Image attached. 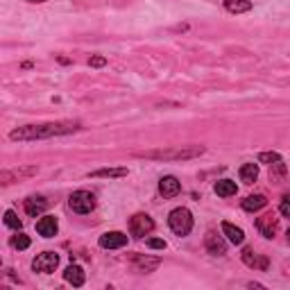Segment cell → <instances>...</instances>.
Returning <instances> with one entry per match:
<instances>
[{"mask_svg": "<svg viewBox=\"0 0 290 290\" xmlns=\"http://www.w3.org/2000/svg\"><path fill=\"white\" fill-rule=\"evenodd\" d=\"M80 123L73 120H57V123H43V125H25L18 129L9 131L12 141H41V139H52V136H66L80 129Z\"/></svg>", "mask_w": 290, "mask_h": 290, "instance_id": "cell-1", "label": "cell"}, {"mask_svg": "<svg viewBox=\"0 0 290 290\" xmlns=\"http://www.w3.org/2000/svg\"><path fill=\"white\" fill-rule=\"evenodd\" d=\"M204 154V145H179V147H164V150H147L134 152V156L147 161H188Z\"/></svg>", "mask_w": 290, "mask_h": 290, "instance_id": "cell-2", "label": "cell"}, {"mask_svg": "<svg viewBox=\"0 0 290 290\" xmlns=\"http://www.w3.org/2000/svg\"><path fill=\"white\" fill-rule=\"evenodd\" d=\"M168 225H170L172 233H177V236H188V233L193 231V216H191V211L184 208V206L172 208L170 216H168Z\"/></svg>", "mask_w": 290, "mask_h": 290, "instance_id": "cell-3", "label": "cell"}, {"mask_svg": "<svg viewBox=\"0 0 290 290\" xmlns=\"http://www.w3.org/2000/svg\"><path fill=\"white\" fill-rule=\"evenodd\" d=\"M68 206L80 216H86V213H91L95 208V195L89 191H75L68 197Z\"/></svg>", "mask_w": 290, "mask_h": 290, "instance_id": "cell-4", "label": "cell"}, {"mask_svg": "<svg viewBox=\"0 0 290 290\" xmlns=\"http://www.w3.org/2000/svg\"><path fill=\"white\" fill-rule=\"evenodd\" d=\"M154 229V220H152L147 213H136L129 218V233L134 238H143Z\"/></svg>", "mask_w": 290, "mask_h": 290, "instance_id": "cell-5", "label": "cell"}, {"mask_svg": "<svg viewBox=\"0 0 290 290\" xmlns=\"http://www.w3.org/2000/svg\"><path fill=\"white\" fill-rule=\"evenodd\" d=\"M57 266H59V254L57 252H43L32 261V270L34 272H41V274L55 272Z\"/></svg>", "mask_w": 290, "mask_h": 290, "instance_id": "cell-6", "label": "cell"}, {"mask_svg": "<svg viewBox=\"0 0 290 290\" xmlns=\"http://www.w3.org/2000/svg\"><path fill=\"white\" fill-rule=\"evenodd\" d=\"M256 229L261 231L263 238L272 241V238L277 236V231H279V218L274 216V213H266V216H261L256 220Z\"/></svg>", "mask_w": 290, "mask_h": 290, "instance_id": "cell-7", "label": "cell"}, {"mask_svg": "<svg viewBox=\"0 0 290 290\" xmlns=\"http://www.w3.org/2000/svg\"><path fill=\"white\" fill-rule=\"evenodd\" d=\"M204 245H206V249H208V254H213V256H225V254H227V243H225V238L218 236L213 229H211V231H206Z\"/></svg>", "mask_w": 290, "mask_h": 290, "instance_id": "cell-8", "label": "cell"}, {"mask_svg": "<svg viewBox=\"0 0 290 290\" xmlns=\"http://www.w3.org/2000/svg\"><path fill=\"white\" fill-rule=\"evenodd\" d=\"M100 247L102 249H120L127 245V236L123 231H107L100 236Z\"/></svg>", "mask_w": 290, "mask_h": 290, "instance_id": "cell-9", "label": "cell"}, {"mask_svg": "<svg viewBox=\"0 0 290 290\" xmlns=\"http://www.w3.org/2000/svg\"><path fill=\"white\" fill-rule=\"evenodd\" d=\"M23 208H25V213H28L30 218H39L45 208H48V200L41 197V195H30L28 200L23 202Z\"/></svg>", "mask_w": 290, "mask_h": 290, "instance_id": "cell-10", "label": "cell"}, {"mask_svg": "<svg viewBox=\"0 0 290 290\" xmlns=\"http://www.w3.org/2000/svg\"><path fill=\"white\" fill-rule=\"evenodd\" d=\"M179 191H181V184H179V179L177 177H172V175H166V177H161V181H159V193L164 197H175V195H179Z\"/></svg>", "mask_w": 290, "mask_h": 290, "instance_id": "cell-11", "label": "cell"}, {"mask_svg": "<svg viewBox=\"0 0 290 290\" xmlns=\"http://www.w3.org/2000/svg\"><path fill=\"white\" fill-rule=\"evenodd\" d=\"M37 231H39V236H43V238H52V236H57V231H59V222H57V218H55V216H43L41 220L37 222Z\"/></svg>", "mask_w": 290, "mask_h": 290, "instance_id": "cell-12", "label": "cell"}, {"mask_svg": "<svg viewBox=\"0 0 290 290\" xmlns=\"http://www.w3.org/2000/svg\"><path fill=\"white\" fill-rule=\"evenodd\" d=\"M243 263H245L247 268H258V270H268V258L261 256V254L254 252V247H245L243 249Z\"/></svg>", "mask_w": 290, "mask_h": 290, "instance_id": "cell-13", "label": "cell"}, {"mask_svg": "<svg viewBox=\"0 0 290 290\" xmlns=\"http://www.w3.org/2000/svg\"><path fill=\"white\" fill-rule=\"evenodd\" d=\"M220 229H222V233L229 238V243H233V245H243V243H245V231H243L241 227L231 225V222H222Z\"/></svg>", "mask_w": 290, "mask_h": 290, "instance_id": "cell-14", "label": "cell"}, {"mask_svg": "<svg viewBox=\"0 0 290 290\" xmlns=\"http://www.w3.org/2000/svg\"><path fill=\"white\" fill-rule=\"evenodd\" d=\"M64 279H66L68 283H73L75 288H80V286H84L86 274H84V270L80 268V266H73V263H70V266L64 270Z\"/></svg>", "mask_w": 290, "mask_h": 290, "instance_id": "cell-15", "label": "cell"}, {"mask_svg": "<svg viewBox=\"0 0 290 290\" xmlns=\"http://www.w3.org/2000/svg\"><path fill=\"white\" fill-rule=\"evenodd\" d=\"M134 266L141 270V272H154L156 268L161 266V258H150V256H141V254H134L131 256Z\"/></svg>", "mask_w": 290, "mask_h": 290, "instance_id": "cell-16", "label": "cell"}, {"mask_svg": "<svg viewBox=\"0 0 290 290\" xmlns=\"http://www.w3.org/2000/svg\"><path fill=\"white\" fill-rule=\"evenodd\" d=\"M268 204V200H266V195H261V193H256V195H249L243 200V208L249 213H254V211H261L263 206Z\"/></svg>", "mask_w": 290, "mask_h": 290, "instance_id": "cell-17", "label": "cell"}, {"mask_svg": "<svg viewBox=\"0 0 290 290\" xmlns=\"http://www.w3.org/2000/svg\"><path fill=\"white\" fill-rule=\"evenodd\" d=\"M213 191H216L220 197H231L238 193V186H236V181H231V179H220V181H216Z\"/></svg>", "mask_w": 290, "mask_h": 290, "instance_id": "cell-18", "label": "cell"}, {"mask_svg": "<svg viewBox=\"0 0 290 290\" xmlns=\"http://www.w3.org/2000/svg\"><path fill=\"white\" fill-rule=\"evenodd\" d=\"M283 179H286V164H283V159H277L274 164H270V181L281 184Z\"/></svg>", "mask_w": 290, "mask_h": 290, "instance_id": "cell-19", "label": "cell"}, {"mask_svg": "<svg viewBox=\"0 0 290 290\" xmlns=\"http://www.w3.org/2000/svg\"><path fill=\"white\" fill-rule=\"evenodd\" d=\"M256 179H258V166L256 164L241 166V181L243 184H254Z\"/></svg>", "mask_w": 290, "mask_h": 290, "instance_id": "cell-20", "label": "cell"}, {"mask_svg": "<svg viewBox=\"0 0 290 290\" xmlns=\"http://www.w3.org/2000/svg\"><path fill=\"white\" fill-rule=\"evenodd\" d=\"M37 172V168H23V170H7V172H3L0 175V179H3V184L7 186V184H12V179H21V177L25 175H34Z\"/></svg>", "mask_w": 290, "mask_h": 290, "instance_id": "cell-21", "label": "cell"}, {"mask_svg": "<svg viewBox=\"0 0 290 290\" xmlns=\"http://www.w3.org/2000/svg\"><path fill=\"white\" fill-rule=\"evenodd\" d=\"M225 9L231 14H245L252 9V3L249 0H225Z\"/></svg>", "mask_w": 290, "mask_h": 290, "instance_id": "cell-22", "label": "cell"}, {"mask_svg": "<svg viewBox=\"0 0 290 290\" xmlns=\"http://www.w3.org/2000/svg\"><path fill=\"white\" fill-rule=\"evenodd\" d=\"M127 168H100V170L89 172V177H125Z\"/></svg>", "mask_w": 290, "mask_h": 290, "instance_id": "cell-23", "label": "cell"}, {"mask_svg": "<svg viewBox=\"0 0 290 290\" xmlns=\"http://www.w3.org/2000/svg\"><path fill=\"white\" fill-rule=\"evenodd\" d=\"M5 225H7L9 229H16V231H21V227H23V220L16 216V213L9 208V211H5Z\"/></svg>", "mask_w": 290, "mask_h": 290, "instance_id": "cell-24", "label": "cell"}, {"mask_svg": "<svg viewBox=\"0 0 290 290\" xmlns=\"http://www.w3.org/2000/svg\"><path fill=\"white\" fill-rule=\"evenodd\" d=\"M12 245L16 249H28L30 247V236H25V233H18V236H14Z\"/></svg>", "mask_w": 290, "mask_h": 290, "instance_id": "cell-25", "label": "cell"}, {"mask_svg": "<svg viewBox=\"0 0 290 290\" xmlns=\"http://www.w3.org/2000/svg\"><path fill=\"white\" fill-rule=\"evenodd\" d=\"M277 159H281L279 152H261V154H258V161H261V164H274Z\"/></svg>", "mask_w": 290, "mask_h": 290, "instance_id": "cell-26", "label": "cell"}, {"mask_svg": "<svg viewBox=\"0 0 290 290\" xmlns=\"http://www.w3.org/2000/svg\"><path fill=\"white\" fill-rule=\"evenodd\" d=\"M279 213H281L283 218H288V220H290V195H283V197H281V204H279Z\"/></svg>", "mask_w": 290, "mask_h": 290, "instance_id": "cell-27", "label": "cell"}, {"mask_svg": "<svg viewBox=\"0 0 290 290\" xmlns=\"http://www.w3.org/2000/svg\"><path fill=\"white\" fill-rule=\"evenodd\" d=\"M147 247H152V249H166V241H164V238H147Z\"/></svg>", "mask_w": 290, "mask_h": 290, "instance_id": "cell-28", "label": "cell"}, {"mask_svg": "<svg viewBox=\"0 0 290 290\" xmlns=\"http://www.w3.org/2000/svg\"><path fill=\"white\" fill-rule=\"evenodd\" d=\"M89 64L93 66V68H102V66L107 64V57H100V55H95V57L89 59Z\"/></svg>", "mask_w": 290, "mask_h": 290, "instance_id": "cell-29", "label": "cell"}, {"mask_svg": "<svg viewBox=\"0 0 290 290\" xmlns=\"http://www.w3.org/2000/svg\"><path fill=\"white\" fill-rule=\"evenodd\" d=\"M28 3H48V0H28Z\"/></svg>", "mask_w": 290, "mask_h": 290, "instance_id": "cell-30", "label": "cell"}, {"mask_svg": "<svg viewBox=\"0 0 290 290\" xmlns=\"http://www.w3.org/2000/svg\"><path fill=\"white\" fill-rule=\"evenodd\" d=\"M288 241H290V229H288Z\"/></svg>", "mask_w": 290, "mask_h": 290, "instance_id": "cell-31", "label": "cell"}]
</instances>
